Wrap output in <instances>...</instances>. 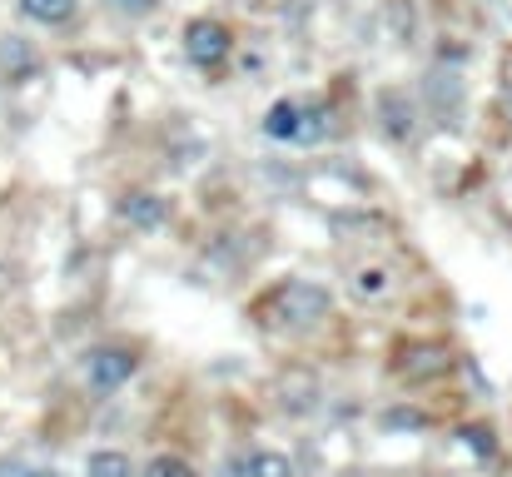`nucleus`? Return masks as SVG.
I'll return each mask as SVG.
<instances>
[{
	"mask_svg": "<svg viewBox=\"0 0 512 477\" xmlns=\"http://www.w3.org/2000/svg\"><path fill=\"white\" fill-rule=\"evenodd\" d=\"M15 477H65V473H55V468H35V463H20V473Z\"/></svg>",
	"mask_w": 512,
	"mask_h": 477,
	"instance_id": "nucleus-16",
	"label": "nucleus"
},
{
	"mask_svg": "<svg viewBox=\"0 0 512 477\" xmlns=\"http://www.w3.org/2000/svg\"><path fill=\"white\" fill-rule=\"evenodd\" d=\"M120 214H125L135 229L150 234V229L165 224V199H160V194H145V189H130V194L120 199Z\"/></svg>",
	"mask_w": 512,
	"mask_h": 477,
	"instance_id": "nucleus-5",
	"label": "nucleus"
},
{
	"mask_svg": "<svg viewBox=\"0 0 512 477\" xmlns=\"http://www.w3.org/2000/svg\"><path fill=\"white\" fill-rule=\"evenodd\" d=\"M383 130H388L393 140H408V130H413V110H408L403 95H383Z\"/></svg>",
	"mask_w": 512,
	"mask_h": 477,
	"instance_id": "nucleus-9",
	"label": "nucleus"
},
{
	"mask_svg": "<svg viewBox=\"0 0 512 477\" xmlns=\"http://www.w3.org/2000/svg\"><path fill=\"white\" fill-rule=\"evenodd\" d=\"M229 50H234L229 25H219V20H189L184 25V55H189V65L214 70V65L229 60Z\"/></svg>",
	"mask_w": 512,
	"mask_h": 477,
	"instance_id": "nucleus-3",
	"label": "nucleus"
},
{
	"mask_svg": "<svg viewBox=\"0 0 512 477\" xmlns=\"http://www.w3.org/2000/svg\"><path fill=\"white\" fill-rule=\"evenodd\" d=\"M463 438H473V448H478V453H483V458H488V453H493V443H488V428H468V433H463Z\"/></svg>",
	"mask_w": 512,
	"mask_h": 477,
	"instance_id": "nucleus-14",
	"label": "nucleus"
},
{
	"mask_svg": "<svg viewBox=\"0 0 512 477\" xmlns=\"http://www.w3.org/2000/svg\"><path fill=\"white\" fill-rule=\"evenodd\" d=\"M299 130H304V105L299 100H279L264 115V135L269 140H299Z\"/></svg>",
	"mask_w": 512,
	"mask_h": 477,
	"instance_id": "nucleus-6",
	"label": "nucleus"
},
{
	"mask_svg": "<svg viewBox=\"0 0 512 477\" xmlns=\"http://www.w3.org/2000/svg\"><path fill=\"white\" fill-rule=\"evenodd\" d=\"M110 5H115V10H125V15H150L160 0H110Z\"/></svg>",
	"mask_w": 512,
	"mask_h": 477,
	"instance_id": "nucleus-13",
	"label": "nucleus"
},
{
	"mask_svg": "<svg viewBox=\"0 0 512 477\" xmlns=\"http://www.w3.org/2000/svg\"><path fill=\"white\" fill-rule=\"evenodd\" d=\"M249 477H294L284 453H249Z\"/></svg>",
	"mask_w": 512,
	"mask_h": 477,
	"instance_id": "nucleus-11",
	"label": "nucleus"
},
{
	"mask_svg": "<svg viewBox=\"0 0 512 477\" xmlns=\"http://www.w3.org/2000/svg\"><path fill=\"white\" fill-rule=\"evenodd\" d=\"M20 15L35 25H65L75 15V0H20Z\"/></svg>",
	"mask_w": 512,
	"mask_h": 477,
	"instance_id": "nucleus-8",
	"label": "nucleus"
},
{
	"mask_svg": "<svg viewBox=\"0 0 512 477\" xmlns=\"http://www.w3.org/2000/svg\"><path fill=\"white\" fill-rule=\"evenodd\" d=\"M0 75L5 80H30V75H40V55L30 50V40H20V35H5L0 40Z\"/></svg>",
	"mask_w": 512,
	"mask_h": 477,
	"instance_id": "nucleus-4",
	"label": "nucleus"
},
{
	"mask_svg": "<svg viewBox=\"0 0 512 477\" xmlns=\"http://www.w3.org/2000/svg\"><path fill=\"white\" fill-rule=\"evenodd\" d=\"M135 368H140L135 348H125V343H105V348H95V353L85 358V383H90V393L110 398V393H120V388L135 378Z\"/></svg>",
	"mask_w": 512,
	"mask_h": 477,
	"instance_id": "nucleus-2",
	"label": "nucleus"
},
{
	"mask_svg": "<svg viewBox=\"0 0 512 477\" xmlns=\"http://www.w3.org/2000/svg\"><path fill=\"white\" fill-rule=\"evenodd\" d=\"M85 477H135V463L120 448H95L85 463Z\"/></svg>",
	"mask_w": 512,
	"mask_h": 477,
	"instance_id": "nucleus-7",
	"label": "nucleus"
},
{
	"mask_svg": "<svg viewBox=\"0 0 512 477\" xmlns=\"http://www.w3.org/2000/svg\"><path fill=\"white\" fill-rule=\"evenodd\" d=\"M140 477H199V473H194V463H189V458H179V453H160V458H150V463H145V473Z\"/></svg>",
	"mask_w": 512,
	"mask_h": 477,
	"instance_id": "nucleus-10",
	"label": "nucleus"
},
{
	"mask_svg": "<svg viewBox=\"0 0 512 477\" xmlns=\"http://www.w3.org/2000/svg\"><path fill=\"white\" fill-rule=\"evenodd\" d=\"M353 289H358L363 299H383V294H388V269H358Z\"/></svg>",
	"mask_w": 512,
	"mask_h": 477,
	"instance_id": "nucleus-12",
	"label": "nucleus"
},
{
	"mask_svg": "<svg viewBox=\"0 0 512 477\" xmlns=\"http://www.w3.org/2000/svg\"><path fill=\"white\" fill-rule=\"evenodd\" d=\"M329 289L324 284H314V279H284L274 294H269V314L274 323H284V328H304V323H319V318L329 314Z\"/></svg>",
	"mask_w": 512,
	"mask_h": 477,
	"instance_id": "nucleus-1",
	"label": "nucleus"
},
{
	"mask_svg": "<svg viewBox=\"0 0 512 477\" xmlns=\"http://www.w3.org/2000/svg\"><path fill=\"white\" fill-rule=\"evenodd\" d=\"M219 477H249V458H229V463L219 468Z\"/></svg>",
	"mask_w": 512,
	"mask_h": 477,
	"instance_id": "nucleus-15",
	"label": "nucleus"
}]
</instances>
